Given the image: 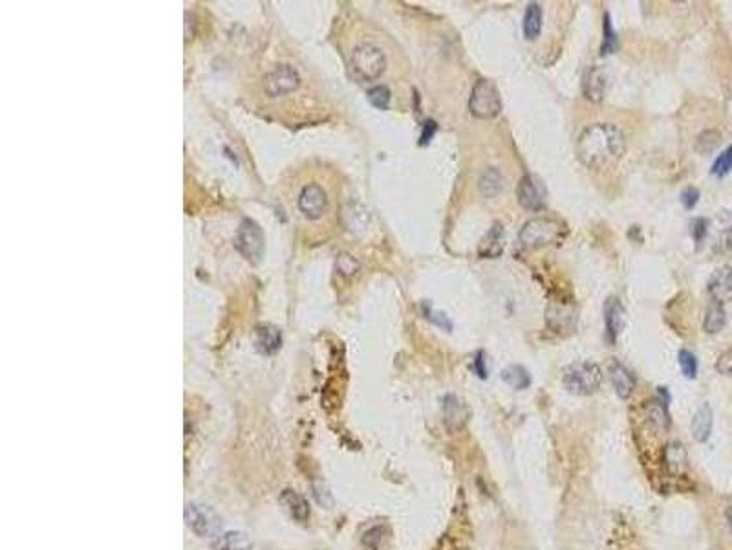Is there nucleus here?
Wrapping results in <instances>:
<instances>
[{"label": "nucleus", "instance_id": "22", "mask_svg": "<svg viewBox=\"0 0 732 550\" xmlns=\"http://www.w3.org/2000/svg\"><path fill=\"white\" fill-rule=\"evenodd\" d=\"M646 415H648V420H650V424L657 431H668V428H670V415H668L667 404L655 398V400L648 402V406H646Z\"/></svg>", "mask_w": 732, "mask_h": 550}, {"label": "nucleus", "instance_id": "2", "mask_svg": "<svg viewBox=\"0 0 732 550\" xmlns=\"http://www.w3.org/2000/svg\"><path fill=\"white\" fill-rule=\"evenodd\" d=\"M566 235V227L553 217H537L524 224L520 230V242L525 248H544L557 244Z\"/></svg>", "mask_w": 732, "mask_h": 550}, {"label": "nucleus", "instance_id": "1", "mask_svg": "<svg viewBox=\"0 0 732 550\" xmlns=\"http://www.w3.org/2000/svg\"><path fill=\"white\" fill-rule=\"evenodd\" d=\"M626 151V138L617 125L594 123L582 131L577 141V156L589 169H602L621 160Z\"/></svg>", "mask_w": 732, "mask_h": 550}, {"label": "nucleus", "instance_id": "13", "mask_svg": "<svg viewBox=\"0 0 732 550\" xmlns=\"http://www.w3.org/2000/svg\"><path fill=\"white\" fill-rule=\"evenodd\" d=\"M709 293L714 299V303L725 305L732 301V266H721L711 275L709 279Z\"/></svg>", "mask_w": 732, "mask_h": 550}, {"label": "nucleus", "instance_id": "34", "mask_svg": "<svg viewBox=\"0 0 732 550\" xmlns=\"http://www.w3.org/2000/svg\"><path fill=\"white\" fill-rule=\"evenodd\" d=\"M425 314H427V319H430L432 323H436L438 327L445 328L447 332H451L452 330V323H451V319L447 318L445 314H442V312H434L430 306L425 305Z\"/></svg>", "mask_w": 732, "mask_h": 550}, {"label": "nucleus", "instance_id": "12", "mask_svg": "<svg viewBox=\"0 0 732 550\" xmlns=\"http://www.w3.org/2000/svg\"><path fill=\"white\" fill-rule=\"evenodd\" d=\"M604 325H606L608 341L616 343L626 325V311L617 297H608V301L604 303Z\"/></svg>", "mask_w": 732, "mask_h": 550}, {"label": "nucleus", "instance_id": "8", "mask_svg": "<svg viewBox=\"0 0 732 550\" xmlns=\"http://www.w3.org/2000/svg\"><path fill=\"white\" fill-rule=\"evenodd\" d=\"M300 83V77L297 74L293 66L290 65H280L277 66L271 74L266 75V92H268L271 97H280L286 96L290 92L297 90Z\"/></svg>", "mask_w": 732, "mask_h": 550}, {"label": "nucleus", "instance_id": "39", "mask_svg": "<svg viewBox=\"0 0 732 550\" xmlns=\"http://www.w3.org/2000/svg\"><path fill=\"white\" fill-rule=\"evenodd\" d=\"M706 226H709V222L705 219H696L692 222V235L696 242H701L703 237L706 235Z\"/></svg>", "mask_w": 732, "mask_h": 550}, {"label": "nucleus", "instance_id": "7", "mask_svg": "<svg viewBox=\"0 0 732 550\" xmlns=\"http://www.w3.org/2000/svg\"><path fill=\"white\" fill-rule=\"evenodd\" d=\"M185 519L192 530L202 537L218 536L222 529V521L211 508L202 505H187Z\"/></svg>", "mask_w": 732, "mask_h": 550}, {"label": "nucleus", "instance_id": "40", "mask_svg": "<svg viewBox=\"0 0 732 550\" xmlns=\"http://www.w3.org/2000/svg\"><path fill=\"white\" fill-rule=\"evenodd\" d=\"M719 246H721L723 252H732V227H728V230H725V232L721 233V237H719Z\"/></svg>", "mask_w": 732, "mask_h": 550}, {"label": "nucleus", "instance_id": "30", "mask_svg": "<svg viewBox=\"0 0 732 550\" xmlns=\"http://www.w3.org/2000/svg\"><path fill=\"white\" fill-rule=\"evenodd\" d=\"M732 171V144L725 149L723 153L716 158L714 166H712V175L718 176V178H723L725 175H728Z\"/></svg>", "mask_w": 732, "mask_h": 550}, {"label": "nucleus", "instance_id": "24", "mask_svg": "<svg viewBox=\"0 0 732 550\" xmlns=\"http://www.w3.org/2000/svg\"><path fill=\"white\" fill-rule=\"evenodd\" d=\"M542 31V8L537 2H531L524 15V33L528 39H537Z\"/></svg>", "mask_w": 732, "mask_h": 550}, {"label": "nucleus", "instance_id": "33", "mask_svg": "<svg viewBox=\"0 0 732 550\" xmlns=\"http://www.w3.org/2000/svg\"><path fill=\"white\" fill-rule=\"evenodd\" d=\"M716 371L719 374L727 376V378H732V347L725 350V352H721V356L716 362Z\"/></svg>", "mask_w": 732, "mask_h": 550}, {"label": "nucleus", "instance_id": "6", "mask_svg": "<svg viewBox=\"0 0 732 550\" xmlns=\"http://www.w3.org/2000/svg\"><path fill=\"white\" fill-rule=\"evenodd\" d=\"M236 248L247 261L256 262L261 259L264 252V235L258 224L253 220L246 219L239 227V235H236Z\"/></svg>", "mask_w": 732, "mask_h": 550}, {"label": "nucleus", "instance_id": "29", "mask_svg": "<svg viewBox=\"0 0 732 550\" xmlns=\"http://www.w3.org/2000/svg\"><path fill=\"white\" fill-rule=\"evenodd\" d=\"M677 362H679L681 372L684 374V378L694 380L696 374H698V358L690 350L681 349L679 354H677Z\"/></svg>", "mask_w": 732, "mask_h": 550}, {"label": "nucleus", "instance_id": "10", "mask_svg": "<svg viewBox=\"0 0 732 550\" xmlns=\"http://www.w3.org/2000/svg\"><path fill=\"white\" fill-rule=\"evenodd\" d=\"M546 323L557 334H569L577 328V308L569 303H550L546 308Z\"/></svg>", "mask_w": 732, "mask_h": 550}, {"label": "nucleus", "instance_id": "4", "mask_svg": "<svg viewBox=\"0 0 732 550\" xmlns=\"http://www.w3.org/2000/svg\"><path fill=\"white\" fill-rule=\"evenodd\" d=\"M386 59L385 53L379 46L372 43H363L359 46L354 48L350 59V68L351 74L356 75L359 81L363 83H368V81H376L377 77H381V74L385 72Z\"/></svg>", "mask_w": 732, "mask_h": 550}, {"label": "nucleus", "instance_id": "25", "mask_svg": "<svg viewBox=\"0 0 732 550\" xmlns=\"http://www.w3.org/2000/svg\"><path fill=\"white\" fill-rule=\"evenodd\" d=\"M725 323H727V314H725L723 305L712 303V305L709 306V311H706L705 319H703V328H705V332L716 334V332H719L725 327Z\"/></svg>", "mask_w": 732, "mask_h": 550}, {"label": "nucleus", "instance_id": "28", "mask_svg": "<svg viewBox=\"0 0 732 550\" xmlns=\"http://www.w3.org/2000/svg\"><path fill=\"white\" fill-rule=\"evenodd\" d=\"M602 55H608V53H613L619 46V39H617V33L611 26V18L610 14L604 15V21H602Z\"/></svg>", "mask_w": 732, "mask_h": 550}, {"label": "nucleus", "instance_id": "20", "mask_svg": "<svg viewBox=\"0 0 732 550\" xmlns=\"http://www.w3.org/2000/svg\"><path fill=\"white\" fill-rule=\"evenodd\" d=\"M478 189H480L481 197L493 198L496 197L500 191L503 189V178L502 173H500L496 167H489L481 173L480 180H478Z\"/></svg>", "mask_w": 732, "mask_h": 550}, {"label": "nucleus", "instance_id": "9", "mask_svg": "<svg viewBox=\"0 0 732 550\" xmlns=\"http://www.w3.org/2000/svg\"><path fill=\"white\" fill-rule=\"evenodd\" d=\"M442 415L449 431H461L471 420V407L467 406L464 398L456 397V394H447L442 400Z\"/></svg>", "mask_w": 732, "mask_h": 550}, {"label": "nucleus", "instance_id": "41", "mask_svg": "<svg viewBox=\"0 0 732 550\" xmlns=\"http://www.w3.org/2000/svg\"><path fill=\"white\" fill-rule=\"evenodd\" d=\"M434 132H436V123H434V122H427V123H425L423 134H421V145L429 144Z\"/></svg>", "mask_w": 732, "mask_h": 550}, {"label": "nucleus", "instance_id": "32", "mask_svg": "<svg viewBox=\"0 0 732 550\" xmlns=\"http://www.w3.org/2000/svg\"><path fill=\"white\" fill-rule=\"evenodd\" d=\"M718 144H719L718 132L706 131L698 138V141H696V149H698L699 153L705 154V153H711V151H714V149L718 147Z\"/></svg>", "mask_w": 732, "mask_h": 550}, {"label": "nucleus", "instance_id": "18", "mask_svg": "<svg viewBox=\"0 0 732 550\" xmlns=\"http://www.w3.org/2000/svg\"><path fill=\"white\" fill-rule=\"evenodd\" d=\"M712 426H714V415H712V407L709 404H703L696 415H694L692 424H690V431H692L694 441L703 444L711 438Z\"/></svg>", "mask_w": 732, "mask_h": 550}, {"label": "nucleus", "instance_id": "42", "mask_svg": "<svg viewBox=\"0 0 732 550\" xmlns=\"http://www.w3.org/2000/svg\"><path fill=\"white\" fill-rule=\"evenodd\" d=\"M723 519H725V524H727L728 532H731V536H732V505H728V507L725 508Z\"/></svg>", "mask_w": 732, "mask_h": 550}, {"label": "nucleus", "instance_id": "38", "mask_svg": "<svg viewBox=\"0 0 732 550\" xmlns=\"http://www.w3.org/2000/svg\"><path fill=\"white\" fill-rule=\"evenodd\" d=\"M337 266L342 274H354V271L359 268V264H357L356 259H351L350 255H342V257L337 261Z\"/></svg>", "mask_w": 732, "mask_h": 550}, {"label": "nucleus", "instance_id": "19", "mask_svg": "<svg viewBox=\"0 0 732 550\" xmlns=\"http://www.w3.org/2000/svg\"><path fill=\"white\" fill-rule=\"evenodd\" d=\"M663 463L667 472L672 473V475L683 473L687 470V464H689V457H687V450L683 448V444L670 442V444L665 446Z\"/></svg>", "mask_w": 732, "mask_h": 550}, {"label": "nucleus", "instance_id": "27", "mask_svg": "<svg viewBox=\"0 0 732 550\" xmlns=\"http://www.w3.org/2000/svg\"><path fill=\"white\" fill-rule=\"evenodd\" d=\"M251 543L240 532H229L218 537L214 550H249Z\"/></svg>", "mask_w": 732, "mask_h": 550}, {"label": "nucleus", "instance_id": "3", "mask_svg": "<svg viewBox=\"0 0 732 550\" xmlns=\"http://www.w3.org/2000/svg\"><path fill=\"white\" fill-rule=\"evenodd\" d=\"M564 387L579 397L594 394L602 384L601 367L594 362H577L564 369Z\"/></svg>", "mask_w": 732, "mask_h": 550}, {"label": "nucleus", "instance_id": "17", "mask_svg": "<svg viewBox=\"0 0 732 550\" xmlns=\"http://www.w3.org/2000/svg\"><path fill=\"white\" fill-rule=\"evenodd\" d=\"M506 248V232L500 222H494L478 244V255L484 259H498Z\"/></svg>", "mask_w": 732, "mask_h": 550}, {"label": "nucleus", "instance_id": "31", "mask_svg": "<svg viewBox=\"0 0 732 550\" xmlns=\"http://www.w3.org/2000/svg\"><path fill=\"white\" fill-rule=\"evenodd\" d=\"M368 99H370V103L376 107V109H381V110L388 109V105H390V90H388L386 87H381V85H379V87L370 88Z\"/></svg>", "mask_w": 732, "mask_h": 550}, {"label": "nucleus", "instance_id": "5", "mask_svg": "<svg viewBox=\"0 0 732 550\" xmlns=\"http://www.w3.org/2000/svg\"><path fill=\"white\" fill-rule=\"evenodd\" d=\"M469 110L472 116L480 119L496 118L502 112V97L496 85L489 79H480L472 87L471 97H469Z\"/></svg>", "mask_w": 732, "mask_h": 550}, {"label": "nucleus", "instance_id": "11", "mask_svg": "<svg viewBox=\"0 0 732 550\" xmlns=\"http://www.w3.org/2000/svg\"><path fill=\"white\" fill-rule=\"evenodd\" d=\"M516 198L520 202V205L528 211H538L544 207L546 204V191L540 185V182H537V178L531 175L522 176L520 182H518V188H516Z\"/></svg>", "mask_w": 732, "mask_h": 550}, {"label": "nucleus", "instance_id": "23", "mask_svg": "<svg viewBox=\"0 0 732 550\" xmlns=\"http://www.w3.org/2000/svg\"><path fill=\"white\" fill-rule=\"evenodd\" d=\"M280 347V332L275 327H261L256 332V349L264 354L277 352Z\"/></svg>", "mask_w": 732, "mask_h": 550}, {"label": "nucleus", "instance_id": "21", "mask_svg": "<svg viewBox=\"0 0 732 550\" xmlns=\"http://www.w3.org/2000/svg\"><path fill=\"white\" fill-rule=\"evenodd\" d=\"M280 502L286 507L293 519L304 523L310 517L308 502L304 501V497H300L299 494H295L293 490H284V494L280 495Z\"/></svg>", "mask_w": 732, "mask_h": 550}, {"label": "nucleus", "instance_id": "16", "mask_svg": "<svg viewBox=\"0 0 732 550\" xmlns=\"http://www.w3.org/2000/svg\"><path fill=\"white\" fill-rule=\"evenodd\" d=\"M608 87V74L606 68L602 66H591L586 74L584 85H582V90H584V97L591 103H601L604 99V94H606Z\"/></svg>", "mask_w": 732, "mask_h": 550}, {"label": "nucleus", "instance_id": "26", "mask_svg": "<svg viewBox=\"0 0 732 550\" xmlns=\"http://www.w3.org/2000/svg\"><path fill=\"white\" fill-rule=\"evenodd\" d=\"M502 380L506 382L507 385H511L513 389H528L531 385V376L525 371L522 365H509L506 371L502 372Z\"/></svg>", "mask_w": 732, "mask_h": 550}, {"label": "nucleus", "instance_id": "35", "mask_svg": "<svg viewBox=\"0 0 732 550\" xmlns=\"http://www.w3.org/2000/svg\"><path fill=\"white\" fill-rule=\"evenodd\" d=\"M472 372L478 376V378H487V367H486V354H484V350H478L476 356H474V360H472V365H471Z\"/></svg>", "mask_w": 732, "mask_h": 550}, {"label": "nucleus", "instance_id": "37", "mask_svg": "<svg viewBox=\"0 0 732 550\" xmlns=\"http://www.w3.org/2000/svg\"><path fill=\"white\" fill-rule=\"evenodd\" d=\"M383 529L381 527H376V529H372L370 532L364 534V545H368L370 549H379V543H381L383 539Z\"/></svg>", "mask_w": 732, "mask_h": 550}, {"label": "nucleus", "instance_id": "14", "mask_svg": "<svg viewBox=\"0 0 732 550\" xmlns=\"http://www.w3.org/2000/svg\"><path fill=\"white\" fill-rule=\"evenodd\" d=\"M299 207L308 219H319L326 207V193L321 185H306L299 197Z\"/></svg>", "mask_w": 732, "mask_h": 550}, {"label": "nucleus", "instance_id": "36", "mask_svg": "<svg viewBox=\"0 0 732 550\" xmlns=\"http://www.w3.org/2000/svg\"><path fill=\"white\" fill-rule=\"evenodd\" d=\"M699 200V191L696 188H687L683 193H681V202L687 210H692L694 205L698 204Z\"/></svg>", "mask_w": 732, "mask_h": 550}, {"label": "nucleus", "instance_id": "15", "mask_svg": "<svg viewBox=\"0 0 732 550\" xmlns=\"http://www.w3.org/2000/svg\"><path fill=\"white\" fill-rule=\"evenodd\" d=\"M608 376H610V382L616 389L617 397L621 400H628L633 394V389H635V380H633L632 372L623 363L613 360V362L608 363Z\"/></svg>", "mask_w": 732, "mask_h": 550}]
</instances>
